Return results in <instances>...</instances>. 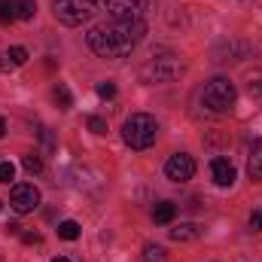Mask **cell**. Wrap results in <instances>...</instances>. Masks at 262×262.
<instances>
[{
  "instance_id": "6da1fadb",
  "label": "cell",
  "mask_w": 262,
  "mask_h": 262,
  "mask_svg": "<svg viewBox=\"0 0 262 262\" xmlns=\"http://www.w3.org/2000/svg\"><path fill=\"white\" fill-rule=\"evenodd\" d=\"M146 34V21H128V18H107L101 25H95L85 40L89 49L101 58H125L134 52V46L143 40Z\"/></svg>"
},
{
  "instance_id": "7a4b0ae2",
  "label": "cell",
  "mask_w": 262,
  "mask_h": 262,
  "mask_svg": "<svg viewBox=\"0 0 262 262\" xmlns=\"http://www.w3.org/2000/svg\"><path fill=\"white\" fill-rule=\"evenodd\" d=\"M183 73H186V61L180 55H174V52H159V55L146 58L137 70V76L143 82H171V79H177Z\"/></svg>"
},
{
  "instance_id": "3957f363",
  "label": "cell",
  "mask_w": 262,
  "mask_h": 262,
  "mask_svg": "<svg viewBox=\"0 0 262 262\" xmlns=\"http://www.w3.org/2000/svg\"><path fill=\"white\" fill-rule=\"evenodd\" d=\"M159 137V122L149 113H131L122 125V140L131 149H149Z\"/></svg>"
},
{
  "instance_id": "277c9868",
  "label": "cell",
  "mask_w": 262,
  "mask_h": 262,
  "mask_svg": "<svg viewBox=\"0 0 262 262\" xmlns=\"http://www.w3.org/2000/svg\"><path fill=\"white\" fill-rule=\"evenodd\" d=\"M101 3H107V0H52V12L61 25L76 28V25L89 21L101 9Z\"/></svg>"
},
{
  "instance_id": "5b68a950",
  "label": "cell",
  "mask_w": 262,
  "mask_h": 262,
  "mask_svg": "<svg viewBox=\"0 0 262 262\" xmlns=\"http://www.w3.org/2000/svg\"><path fill=\"white\" fill-rule=\"evenodd\" d=\"M235 98H238V92H235V85H232L226 76L210 79V82L204 85V92H201V101H204V107H207L210 113H229V110L235 107Z\"/></svg>"
},
{
  "instance_id": "8992f818",
  "label": "cell",
  "mask_w": 262,
  "mask_h": 262,
  "mask_svg": "<svg viewBox=\"0 0 262 262\" xmlns=\"http://www.w3.org/2000/svg\"><path fill=\"white\" fill-rule=\"evenodd\" d=\"M149 9V0H107L110 18H128V21H143Z\"/></svg>"
},
{
  "instance_id": "52a82bcc",
  "label": "cell",
  "mask_w": 262,
  "mask_h": 262,
  "mask_svg": "<svg viewBox=\"0 0 262 262\" xmlns=\"http://www.w3.org/2000/svg\"><path fill=\"white\" fill-rule=\"evenodd\" d=\"M9 204H12L15 213H31V210L40 204V192H37V186H34V183H18V186H12V192H9Z\"/></svg>"
},
{
  "instance_id": "ba28073f",
  "label": "cell",
  "mask_w": 262,
  "mask_h": 262,
  "mask_svg": "<svg viewBox=\"0 0 262 262\" xmlns=\"http://www.w3.org/2000/svg\"><path fill=\"white\" fill-rule=\"evenodd\" d=\"M165 174H168V180H174V183H186V180H192V174H195V162H192V156H186V152H174V156L168 159V165H165Z\"/></svg>"
},
{
  "instance_id": "9c48e42d",
  "label": "cell",
  "mask_w": 262,
  "mask_h": 262,
  "mask_svg": "<svg viewBox=\"0 0 262 262\" xmlns=\"http://www.w3.org/2000/svg\"><path fill=\"white\" fill-rule=\"evenodd\" d=\"M210 177H213V183H216V186H223V189H226V186H232V183H235V177H238V174H235V165H232L229 159L216 156V159L210 162Z\"/></svg>"
},
{
  "instance_id": "30bf717a",
  "label": "cell",
  "mask_w": 262,
  "mask_h": 262,
  "mask_svg": "<svg viewBox=\"0 0 262 262\" xmlns=\"http://www.w3.org/2000/svg\"><path fill=\"white\" fill-rule=\"evenodd\" d=\"M247 171H250V180H253V183H262V137L253 143V149H250Z\"/></svg>"
},
{
  "instance_id": "8fae6325",
  "label": "cell",
  "mask_w": 262,
  "mask_h": 262,
  "mask_svg": "<svg viewBox=\"0 0 262 262\" xmlns=\"http://www.w3.org/2000/svg\"><path fill=\"white\" fill-rule=\"evenodd\" d=\"M174 216H177V204H174V201H159V204L152 207V220H156L159 226H168Z\"/></svg>"
},
{
  "instance_id": "7c38bea8",
  "label": "cell",
  "mask_w": 262,
  "mask_h": 262,
  "mask_svg": "<svg viewBox=\"0 0 262 262\" xmlns=\"http://www.w3.org/2000/svg\"><path fill=\"white\" fill-rule=\"evenodd\" d=\"M171 238L174 241H198L201 238V229L195 223H180L177 229H171Z\"/></svg>"
},
{
  "instance_id": "4fadbf2b",
  "label": "cell",
  "mask_w": 262,
  "mask_h": 262,
  "mask_svg": "<svg viewBox=\"0 0 262 262\" xmlns=\"http://www.w3.org/2000/svg\"><path fill=\"white\" fill-rule=\"evenodd\" d=\"M52 101L58 104V110H70V107H73V95H70V89L61 85V82L52 89Z\"/></svg>"
},
{
  "instance_id": "5bb4252c",
  "label": "cell",
  "mask_w": 262,
  "mask_h": 262,
  "mask_svg": "<svg viewBox=\"0 0 262 262\" xmlns=\"http://www.w3.org/2000/svg\"><path fill=\"white\" fill-rule=\"evenodd\" d=\"M34 12H37V0H15V18L31 21V18H34Z\"/></svg>"
},
{
  "instance_id": "9a60e30c",
  "label": "cell",
  "mask_w": 262,
  "mask_h": 262,
  "mask_svg": "<svg viewBox=\"0 0 262 262\" xmlns=\"http://www.w3.org/2000/svg\"><path fill=\"white\" fill-rule=\"evenodd\" d=\"M79 223H73V220H64V223H58V235L64 238V241H76L79 238Z\"/></svg>"
},
{
  "instance_id": "2e32d148",
  "label": "cell",
  "mask_w": 262,
  "mask_h": 262,
  "mask_svg": "<svg viewBox=\"0 0 262 262\" xmlns=\"http://www.w3.org/2000/svg\"><path fill=\"white\" fill-rule=\"evenodd\" d=\"M21 165H25L28 174H43V159H40L37 152H28V156L21 159Z\"/></svg>"
},
{
  "instance_id": "e0dca14e",
  "label": "cell",
  "mask_w": 262,
  "mask_h": 262,
  "mask_svg": "<svg viewBox=\"0 0 262 262\" xmlns=\"http://www.w3.org/2000/svg\"><path fill=\"white\" fill-rule=\"evenodd\" d=\"M6 61H9L12 67H21L25 61H28V49H25V46H12V49L6 52Z\"/></svg>"
},
{
  "instance_id": "ac0fdd59",
  "label": "cell",
  "mask_w": 262,
  "mask_h": 262,
  "mask_svg": "<svg viewBox=\"0 0 262 262\" xmlns=\"http://www.w3.org/2000/svg\"><path fill=\"white\" fill-rule=\"evenodd\" d=\"M15 18V0H0V25H9Z\"/></svg>"
},
{
  "instance_id": "d6986e66",
  "label": "cell",
  "mask_w": 262,
  "mask_h": 262,
  "mask_svg": "<svg viewBox=\"0 0 262 262\" xmlns=\"http://www.w3.org/2000/svg\"><path fill=\"white\" fill-rule=\"evenodd\" d=\"M247 92H250V98H262V70L247 76Z\"/></svg>"
},
{
  "instance_id": "ffe728a7",
  "label": "cell",
  "mask_w": 262,
  "mask_h": 262,
  "mask_svg": "<svg viewBox=\"0 0 262 262\" xmlns=\"http://www.w3.org/2000/svg\"><path fill=\"white\" fill-rule=\"evenodd\" d=\"M143 262H165V250L159 244H146L143 250Z\"/></svg>"
},
{
  "instance_id": "44dd1931",
  "label": "cell",
  "mask_w": 262,
  "mask_h": 262,
  "mask_svg": "<svg viewBox=\"0 0 262 262\" xmlns=\"http://www.w3.org/2000/svg\"><path fill=\"white\" fill-rule=\"evenodd\" d=\"M85 125H89L92 134H107V122H104L101 116H89V119H85Z\"/></svg>"
},
{
  "instance_id": "7402d4cb",
  "label": "cell",
  "mask_w": 262,
  "mask_h": 262,
  "mask_svg": "<svg viewBox=\"0 0 262 262\" xmlns=\"http://www.w3.org/2000/svg\"><path fill=\"white\" fill-rule=\"evenodd\" d=\"M15 177V165L12 162H0V183H9Z\"/></svg>"
},
{
  "instance_id": "603a6c76",
  "label": "cell",
  "mask_w": 262,
  "mask_h": 262,
  "mask_svg": "<svg viewBox=\"0 0 262 262\" xmlns=\"http://www.w3.org/2000/svg\"><path fill=\"white\" fill-rule=\"evenodd\" d=\"M98 95L101 98H113L116 95V85L113 82H98Z\"/></svg>"
},
{
  "instance_id": "cb8c5ba5",
  "label": "cell",
  "mask_w": 262,
  "mask_h": 262,
  "mask_svg": "<svg viewBox=\"0 0 262 262\" xmlns=\"http://www.w3.org/2000/svg\"><path fill=\"white\" fill-rule=\"evenodd\" d=\"M250 226L262 232V207H256V210H253V216H250Z\"/></svg>"
},
{
  "instance_id": "d4e9b609",
  "label": "cell",
  "mask_w": 262,
  "mask_h": 262,
  "mask_svg": "<svg viewBox=\"0 0 262 262\" xmlns=\"http://www.w3.org/2000/svg\"><path fill=\"white\" fill-rule=\"evenodd\" d=\"M21 241H25V244H40L43 238H40L37 232H25V235H21Z\"/></svg>"
},
{
  "instance_id": "484cf974",
  "label": "cell",
  "mask_w": 262,
  "mask_h": 262,
  "mask_svg": "<svg viewBox=\"0 0 262 262\" xmlns=\"http://www.w3.org/2000/svg\"><path fill=\"white\" fill-rule=\"evenodd\" d=\"M6 134V122H3V116H0V137Z\"/></svg>"
},
{
  "instance_id": "4316f807",
  "label": "cell",
  "mask_w": 262,
  "mask_h": 262,
  "mask_svg": "<svg viewBox=\"0 0 262 262\" xmlns=\"http://www.w3.org/2000/svg\"><path fill=\"white\" fill-rule=\"evenodd\" d=\"M52 262H70V259H64V256H55V259H52Z\"/></svg>"
},
{
  "instance_id": "83f0119b",
  "label": "cell",
  "mask_w": 262,
  "mask_h": 262,
  "mask_svg": "<svg viewBox=\"0 0 262 262\" xmlns=\"http://www.w3.org/2000/svg\"><path fill=\"white\" fill-rule=\"evenodd\" d=\"M0 207H3V201H0Z\"/></svg>"
}]
</instances>
